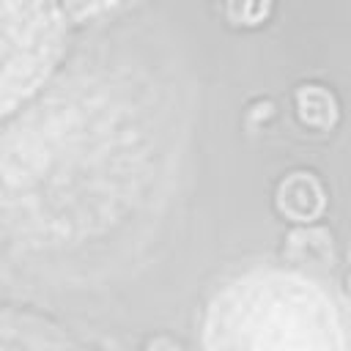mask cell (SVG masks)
<instances>
[{
	"label": "cell",
	"mask_w": 351,
	"mask_h": 351,
	"mask_svg": "<svg viewBox=\"0 0 351 351\" xmlns=\"http://www.w3.org/2000/svg\"><path fill=\"white\" fill-rule=\"evenodd\" d=\"M206 351H346V337L321 288L296 274L258 271L211 304Z\"/></svg>",
	"instance_id": "cell-1"
},
{
	"label": "cell",
	"mask_w": 351,
	"mask_h": 351,
	"mask_svg": "<svg viewBox=\"0 0 351 351\" xmlns=\"http://www.w3.org/2000/svg\"><path fill=\"white\" fill-rule=\"evenodd\" d=\"M63 27L52 5H0V112L25 99L49 71Z\"/></svg>",
	"instance_id": "cell-2"
}]
</instances>
